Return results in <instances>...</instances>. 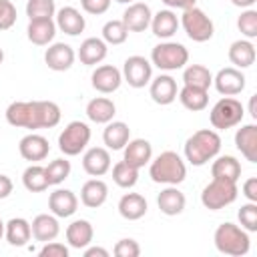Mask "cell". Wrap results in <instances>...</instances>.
<instances>
[{"mask_svg":"<svg viewBox=\"0 0 257 257\" xmlns=\"http://www.w3.org/2000/svg\"><path fill=\"white\" fill-rule=\"evenodd\" d=\"M179 24L183 26V30L187 32V36L193 42H207L215 34L213 20L197 6H191V8L183 10V16H181Z\"/></svg>","mask_w":257,"mask_h":257,"instance_id":"cell-8","label":"cell"},{"mask_svg":"<svg viewBox=\"0 0 257 257\" xmlns=\"http://www.w3.org/2000/svg\"><path fill=\"white\" fill-rule=\"evenodd\" d=\"M237 28L239 32L251 40V38H257V10L253 8H245L241 12V16L237 18Z\"/></svg>","mask_w":257,"mask_h":257,"instance_id":"cell-42","label":"cell"},{"mask_svg":"<svg viewBox=\"0 0 257 257\" xmlns=\"http://www.w3.org/2000/svg\"><path fill=\"white\" fill-rule=\"evenodd\" d=\"M235 6H239V8H251L257 0H231Z\"/></svg>","mask_w":257,"mask_h":257,"instance_id":"cell-52","label":"cell"},{"mask_svg":"<svg viewBox=\"0 0 257 257\" xmlns=\"http://www.w3.org/2000/svg\"><path fill=\"white\" fill-rule=\"evenodd\" d=\"M128 36V30L126 26L122 24V20H108L104 26H102V40L106 44H112V46H118L126 40Z\"/></svg>","mask_w":257,"mask_h":257,"instance_id":"cell-40","label":"cell"},{"mask_svg":"<svg viewBox=\"0 0 257 257\" xmlns=\"http://www.w3.org/2000/svg\"><path fill=\"white\" fill-rule=\"evenodd\" d=\"M108 54V44L102 40V38H96V36H90L86 40L80 42V48L76 52L78 60L84 64V66H96L100 64Z\"/></svg>","mask_w":257,"mask_h":257,"instance_id":"cell-17","label":"cell"},{"mask_svg":"<svg viewBox=\"0 0 257 257\" xmlns=\"http://www.w3.org/2000/svg\"><path fill=\"white\" fill-rule=\"evenodd\" d=\"M112 181L120 187V189H131L137 185L139 181V169L128 165L126 161H118L112 167Z\"/></svg>","mask_w":257,"mask_h":257,"instance_id":"cell-38","label":"cell"},{"mask_svg":"<svg viewBox=\"0 0 257 257\" xmlns=\"http://www.w3.org/2000/svg\"><path fill=\"white\" fill-rule=\"evenodd\" d=\"M161 2L169 8H179V10H187L197 4V0H161Z\"/></svg>","mask_w":257,"mask_h":257,"instance_id":"cell-50","label":"cell"},{"mask_svg":"<svg viewBox=\"0 0 257 257\" xmlns=\"http://www.w3.org/2000/svg\"><path fill=\"white\" fill-rule=\"evenodd\" d=\"M179 18H177V14L171 10V8H167V10H159L157 14H153V18H151V30H153V34L157 36V38H171L177 30H179Z\"/></svg>","mask_w":257,"mask_h":257,"instance_id":"cell-31","label":"cell"},{"mask_svg":"<svg viewBox=\"0 0 257 257\" xmlns=\"http://www.w3.org/2000/svg\"><path fill=\"white\" fill-rule=\"evenodd\" d=\"M2 60H4V50L0 48V64H2Z\"/></svg>","mask_w":257,"mask_h":257,"instance_id":"cell-56","label":"cell"},{"mask_svg":"<svg viewBox=\"0 0 257 257\" xmlns=\"http://www.w3.org/2000/svg\"><path fill=\"white\" fill-rule=\"evenodd\" d=\"M54 16H56V28L68 36H78L86 26L84 16L74 6H62Z\"/></svg>","mask_w":257,"mask_h":257,"instance_id":"cell-21","label":"cell"},{"mask_svg":"<svg viewBox=\"0 0 257 257\" xmlns=\"http://www.w3.org/2000/svg\"><path fill=\"white\" fill-rule=\"evenodd\" d=\"M90 143V126L82 120L68 122L62 133L58 135V149L64 157H76L80 155L86 145Z\"/></svg>","mask_w":257,"mask_h":257,"instance_id":"cell-7","label":"cell"},{"mask_svg":"<svg viewBox=\"0 0 257 257\" xmlns=\"http://www.w3.org/2000/svg\"><path fill=\"white\" fill-rule=\"evenodd\" d=\"M32 229V237L40 243L46 241H54L60 233V225H58V217L56 215H48V213H40L32 219L30 223Z\"/></svg>","mask_w":257,"mask_h":257,"instance_id":"cell-23","label":"cell"},{"mask_svg":"<svg viewBox=\"0 0 257 257\" xmlns=\"http://www.w3.org/2000/svg\"><path fill=\"white\" fill-rule=\"evenodd\" d=\"M243 195H245L247 201L257 203V177H249L243 183Z\"/></svg>","mask_w":257,"mask_h":257,"instance_id":"cell-48","label":"cell"},{"mask_svg":"<svg viewBox=\"0 0 257 257\" xmlns=\"http://www.w3.org/2000/svg\"><path fill=\"white\" fill-rule=\"evenodd\" d=\"M243 114H245V108L237 98L223 96L213 104V108L209 112V120H211L213 128L227 131L231 126H237L243 120Z\"/></svg>","mask_w":257,"mask_h":257,"instance_id":"cell-9","label":"cell"},{"mask_svg":"<svg viewBox=\"0 0 257 257\" xmlns=\"http://www.w3.org/2000/svg\"><path fill=\"white\" fill-rule=\"evenodd\" d=\"M16 24V6L10 0H0V30H10Z\"/></svg>","mask_w":257,"mask_h":257,"instance_id":"cell-44","label":"cell"},{"mask_svg":"<svg viewBox=\"0 0 257 257\" xmlns=\"http://www.w3.org/2000/svg\"><path fill=\"white\" fill-rule=\"evenodd\" d=\"M114 114H116V106L106 96H96V98L88 100V104H86V116L96 124L110 122L114 118Z\"/></svg>","mask_w":257,"mask_h":257,"instance_id":"cell-32","label":"cell"},{"mask_svg":"<svg viewBox=\"0 0 257 257\" xmlns=\"http://www.w3.org/2000/svg\"><path fill=\"white\" fill-rule=\"evenodd\" d=\"M22 185L30 193H42V191H46L50 185H48L44 167H40L36 163L30 165V167H26L24 173H22Z\"/></svg>","mask_w":257,"mask_h":257,"instance_id":"cell-37","label":"cell"},{"mask_svg":"<svg viewBox=\"0 0 257 257\" xmlns=\"http://www.w3.org/2000/svg\"><path fill=\"white\" fill-rule=\"evenodd\" d=\"M4 237L12 247H24L32 239L30 223L24 217H12L8 223H4Z\"/></svg>","mask_w":257,"mask_h":257,"instance_id":"cell-30","label":"cell"},{"mask_svg":"<svg viewBox=\"0 0 257 257\" xmlns=\"http://www.w3.org/2000/svg\"><path fill=\"white\" fill-rule=\"evenodd\" d=\"M114 2H118V4H133L135 0H114Z\"/></svg>","mask_w":257,"mask_h":257,"instance_id":"cell-55","label":"cell"},{"mask_svg":"<svg viewBox=\"0 0 257 257\" xmlns=\"http://www.w3.org/2000/svg\"><path fill=\"white\" fill-rule=\"evenodd\" d=\"M48 209L58 219L72 217L76 213V209H78V197L70 189H56L48 197Z\"/></svg>","mask_w":257,"mask_h":257,"instance_id":"cell-16","label":"cell"},{"mask_svg":"<svg viewBox=\"0 0 257 257\" xmlns=\"http://www.w3.org/2000/svg\"><path fill=\"white\" fill-rule=\"evenodd\" d=\"M112 253L116 257H139L141 255V245L135 239H120V241H116Z\"/></svg>","mask_w":257,"mask_h":257,"instance_id":"cell-45","label":"cell"},{"mask_svg":"<svg viewBox=\"0 0 257 257\" xmlns=\"http://www.w3.org/2000/svg\"><path fill=\"white\" fill-rule=\"evenodd\" d=\"M237 217H239L241 227H243L247 233L257 231V203H251V201H249V203L241 205Z\"/></svg>","mask_w":257,"mask_h":257,"instance_id":"cell-43","label":"cell"},{"mask_svg":"<svg viewBox=\"0 0 257 257\" xmlns=\"http://www.w3.org/2000/svg\"><path fill=\"white\" fill-rule=\"evenodd\" d=\"M56 14V4L54 0H28L26 2V16L30 20L38 18H52Z\"/></svg>","mask_w":257,"mask_h":257,"instance_id":"cell-41","label":"cell"},{"mask_svg":"<svg viewBox=\"0 0 257 257\" xmlns=\"http://www.w3.org/2000/svg\"><path fill=\"white\" fill-rule=\"evenodd\" d=\"M189 62V50L181 42L165 40L151 50V64L159 70H179Z\"/></svg>","mask_w":257,"mask_h":257,"instance_id":"cell-6","label":"cell"},{"mask_svg":"<svg viewBox=\"0 0 257 257\" xmlns=\"http://www.w3.org/2000/svg\"><path fill=\"white\" fill-rule=\"evenodd\" d=\"M149 175L155 183L161 185H179L187 177V165L175 151H165L157 159H151Z\"/></svg>","mask_w":257,"mask_h":257,"instance_id":"cell-3","label":"cell"},{"mask_svg":"<svg viewBox=\"0 0 257 257\" xmlns=\"http://www.w3.org/2000/svg\"><path fill=\"white\" fill-rule=\"evenodd\" d=\"M157 205L161 209L163 215L167 217H175V215H181L185 211V205H187V197L183 191L177 189V185H167V189H163L157 197Z\"/></svg>","mask_w":257,"mask_h":257,"instance_id":"cell-20","label":"cell"},{"mask_svg":"<svg viewBox=\"0 0 257 257\" xmlns=\"http://www.w3.org/2000/svg\"><path fill=\"white\" fill-rule=\"evenodd\" d=\"M54 34H56V22L52 18H38L28 22L26 36L36 46H48L54 40Z\"/></svg>","mask_w":257,"mask_h":257,"instance_id":"cell-24","label":"cell"},{"mask_svg":"<svg viewBox=\"0 0 257 257\" xmlns=\"http://www.w3.org/2000/svg\"><path fill=\"white\" fill-rule=\"evenodd\" d=\"M2 237H4V221L0 219V239H2Z\"/></svg>","mask_w":257,"mask_h":257,"instance_id":"cell-54","label":"cell"},{"mask_svg":"<svg viewBox=\"0 0 257 257\" xmlns=\"http://www.w3.org/2000/svg\"><path fill=\"white\" fill-rule=\"evenodd\" d=\"M235 147L249 163H257V124L249 122L237 128L235 133Z\"/></svg>","mask_w":257,"mask_h":257,"instance_id":"cell-25","label":"cell"},{"mask_svg":"<svg viewBox=\"0 0 257 257\" xmlns=\"http://www.w3.org/2000/svg\"><path fill=\"white\" fill-rule=\"evenodd\" d=\"M147 199L141 193H124L118 201V213L126 221H139L147 215Z\"/></svg>","mask_w":257,"mask_h":257,"instance_id":"cell-27","label":"cell"},{"mask_svg":"<svg viewBox=\"0 0 257 257\" xmlns=\"http://www.w3.org/2000/svg\"><path fill=\"white\" fill-rule=\"evenodd\" d=\"M149 92H151V98L157 104H163V106L165 104H171L177 98V94H179L177 80L171 74H159L157 78H151Z\"/></svg>","mask_w":257,"mask_h":257,"instance_id":"cell-18","label":"cell"},{"mask_svg":"<svg viewBox=\"0 0 257 257\" xmlns=\"http://www.w3.org/2000/svg\"><path fill=\"white\" fill-rule=\"evenodd\" d=\"M153 78V64L141 54H133L122 64V80L128 82L133 88H143Z\"/></svg>","mask_w":257,"mask_h":257,"instance_id":"cell-10","label":"cell"},{"mask_svg":"<svg viewBox=\"0 0 257 257\" xmlns=\"http://www.w3.org/2000/svg\"><path fill=\"white\" fill-rule=\"evenodd\" d=\"M40 257H68V247L60 241H46L38 251Z\"/></svg>","mask_w":257,"mask_h":257,"instance_id":"cell-46","label":"cell"},{"mask_svg":"<svg viewBox=\"0 0 257 257\" xmlns=\"http://www.w3.org/2000/svg\"><path fill=\"white\" fill-rule=\"evenodd\" d=\"M151 18H153V12H151L149 4L133 2V4L126 6L120 20H122V24L126 26L128 32H145L151 26Z\"/></svg>","mask_w":257,"mask_h":257,"instance_id":"cell-15","label":"cell"},{"mask_svg":"<svg viewBox=\"0 0 257 257\" xmlns=\"http://www.w3.org/2000/svg\"><path fill=\"white\" fill-rule=\"evenodd\" d=\"M76 60V52L70 44H64V42H54L46 48L44 52V62L50 70L54 72H64L68 70Z\"/></svg>","mask_w":257,"mask_h":257,"instance_id":"cell-12","label":"cell"},{"mask_svg":"<svg viewBox=\"0 0 257 257\" xmlns=\"http://www.w3.org/2000/svg\"><path fill=\"white\" fill-rule=\"evenodd\" d=\"M94 237V229L90 225V221L86 219H74L68 227H66V241L72 249H84L92 243Z\"/></svg>","mask_w":257,"mask_h":257,"instance_id":"cell-28","label":"cell"},{"mask_svg":"<svg viewBox=\"0 0 257 257\" xmlns=\"http://www.w3.org/2000/svg\"><path fill=\"white\" fill-rule=\"evenodd\" d=\"M122 82V72L112 66V64H100L94 68L92 76H90V84L94 90L102 92V94H110L114 90H118Z\"/></svg>","mask_w":257,"mask_h":257,"instance_id":"cell-13","label":"cell"},{"mask_svg":"<svg viewBox=\"0 0 257 257\" xmlns=\"http://www.w3.org/2000/svg\"><path fill=\"white\" fill-rule=\"evenodd\" d=\"M221 151V137L213 128H201L195 131L185 141V159L193 167H203L209 161H213Z\"/></svg>","mask_w":257,"mask_h":257,"instance_id":"cell-2","label":"cell"},{"mask_svg":"<svg viewBox=\"0 0 257 257\" xmlns=\"http://www.w3.org/2000/svg\"><path fill=\"white\" fill-rule=\"evenodd\" d=\"M183 84L209 90V86L213 84V74H211V70H209L207 66H203V64H189V66L183 70Z\"/></svg>","mask_w":257,"mask_h":257,"instance_id":"cell-36","label":"cell"},{"mask_svg":"<svg viewBox=\"0 0 257 257\" xmlns=\"http://www.w3.org/2000/svg\"><path fill=\"white\" fill-rule=\"evenodd\" d=\"M82 169L90 177H102L110 171V153L104 147H92L82 155Z\"/></svg>","mask_w":257,"mask_h":257,"instance_id":"cell-19","label":"cell"},{"mask_svg":"<svg viewBox=\"0 0 257 257\" xmlns=\"http://www.w3.org/2000/svg\"><path fill=\"white\" fill-rule=\"evenodd\" d=\"M60 116V106L52 100H14L6 108V120L16 128H52Z\"/></svg>","mask_w":257,"mask_h":257,"instance_id":"cell-1","label":"cell"},{"mask_svg":"<svg viewBox=\"0 0 257 257\" xmlns=\"http://www.w3.org/2000/svg\"><path fill=\"white\" fill-rule=\"evenodd\" d=\"M102 141H104L106 149H110V151L124 149V145L131 141V128H128V124L122 122V120H110V122H106L104 131H102Z\"/></svg>","mask_w":257,"mask_h":257,"instance_id":"cell-29","label":"cell"},{"mask_svg":"<svg viewBox=\"0 0 257 257\" xmlns=\"http://www.w3.org/2000/svg\"><path fill=\"white\" fill-rule=\"evenodd\" d=\"M18 153L24 161H30V163H38V161H44L50 153V145H48V139L42 137V135H36V133H28L26 137L20 139L18 143Z\"/></svg>","mask_w":257,"mask_h":257,"instance_id":"cell-14","label":"cell"},{"mask_svg":"<svg viewBox=\"0 0 257 257\" xmlns=\"http://www.w3.org/2000/svg\"><path fill=\"white\" fill-rule=\"evenodd\" d=\"M213 84H215V88H217L219 94H223V96H235V94L243 92V88H245V74L241 72V68L225 66V68H221L213 76Z\"/></svg>","mask_w":257,"mask_h":257,"instance_id":"cell-11","label":"cell"},{"mask_svg":"<svg viewBox=\"0 0 257 257\" xmlns=\"http://www.w3.org/2000/svg\"><path fill=\"white\" fill-rule=\"evenodd\" d=\"M255 100H257V94H253V96L249 98V114H251L253 118H257V108H255Z\"/></svg>","mask_w":257,"mask_h":257,"instance_id":"cell-53","label":"cell"},{"mask_svg":"<svg viewBox=\"0 0 257 257\" xmlns=\"http://www.w3.org/2000/svg\"><path fill=\"white\" fill-rule=\"evenodd\" d=\"M84 257H108V251L104 247H84Z\"/></svg>","mask_w":257,"mask_h":257,"instance_id":"cell-51","label":"cell"},{"mask_svg":"<svg viewBox=\"0 0 257 257\" xmlns=\"http://www.w3.org/2000/svg\"><path fill=\"white\" fill-rule=\"evenodd\" d=\"M153 159V145L147 139H133L124 145V155L122 161H126L128 165L143 169L145 165H149Z\"/></svg>","mask_w":257,"mask_h":257,"instance_id":"cell-22","label":"cell"},{"mask_svg":"<svg viewBox=\"0 0 257 257\" xmlns=\"http://www.w3.org/2000/svg\"><path fill=\"white\" fill-rule=\"evenodd\" d=\"M108 199V187L102 179H88L82 189H80V203L88 209H96L100 205H104V201Z\"/></svg>","mask_w":257,"mask_h":257,"instance_id":"cell-26","label":"cell"},{"mask_svg":"<svg viewBox=\"0 0 257 257\" xmlns=\"http://www.w3.org/2000/svg\"><path fill=\"white\" fill-rule=\"evenodd\" d=\"M110 2L112 0H80V6H82L84 12L98 16V14H104L110 8Z\"/></svg>","mask_w":257,"mask_h":257,"instance_id":"cell-47","label":"cell"},{"mask_svg":"<svg viewBox=\"0 0 257 257\" xmlns=\"http://www.w3.org/2000/svg\"><path fill=\"white\" fill-rule=\"evenodd\" d=\"M211 175L217 177V179H229V181L237 183L239 177H241V163L231 155L217 157L211 165Z\"/></svg>","mask_w":257,"mask_h":257,"instance_id":"cell-35","label":"cell"},{"mask_svg":"<svg viewBox=\"0 0 257 257\" xmlns=\"http://www.w3.org/2000/svg\"><path fill=\"white\" fill-rule=\"evenodd\" d=\"M177 96H179L181 104H183L187 110H193V112L205 110L207 104H209V90H205V88H197V86H187V84H183V88L179 90Z\"/></svg>","mask_w":257,"mask_h":257,"instance_id":"cell-34","label":"cell"},{"mask_svg":"<svg viewBox=\"0 0 257 257\" xmlns=\"http://www.w3.org/2000/svg\"><path fill=\"white\" fill-rule=\"evenodd\" d=\"M12 189H14V183H12V179H10L8 175H0V199H6V197H10Z\"/></svg>","mask_w":257,"mask_h":257,"instance_id":"cell-49","label":"cell"},{"mask_svg":"<svg viewBox=\"0 0 257 257\" xmlns=\"http://www.w3.org/2000/svg\"><path fill=\"white\" fill-rule=\"evenodd\" d=\"M255 46L251 40H235L229 46V60L235 68H249L255 62Z\"/></svg>","mask_w":257,"mask_h":257,"instance_id":"cell-33","label":"cell"},{"mask_svg":"<svg viewBox=\"0 0 257 257\" xmlns=\"http://www.w3.org/2000/svg\"><path fill=\"white\" fill-rule=\"evenodd\" d=\"M237 195H239V189H237L235 181L213 177V181L209 185H205V189L201 193V203L209 211H219V209H225L227 205L235 203Z\"/></svg>","mask_w":257,"mask_h":257,"instance_id":"cell-5","label":"cell"},{"mask_svg":"<svg viewBox=\"0 0 257 257\" xmlns=\"http://www.w3.org/2000/svg\"><path fill=\"white\" fill-rule=\"evenodd\" d=\"M213 241H215V247H217L219 253L231 255V257H243L251 249L249 233L243 227H239L235 223H229V221L227 223H221L215 229Z\"/></svg>","mask_w":257,"mask_h":257,"instance_id":"cell-4","label":"cell"},{"mask_svg":"<svg viewBox=\"0 0 257 257\" xmlns=\"http://www.w3.org/2000/svg\"><path fill=\"white\" fill-rule=\"evenodd\" d=\"M70 169H72L70 167V161H66V159H54V161H50L44 167L48 185H60V183H64L68 179V175H70Z\"/></svg>","mask_w":257,"mask_h":257,"instance_id":"cell-39","label":"cell"}]
</instances>
